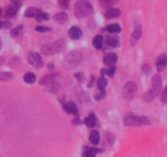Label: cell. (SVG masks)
I'll list each match as a JSON object with an SVG mask.
<instances>
[{
  "mask_svg": "<svg viewBox=\"0 0 167 157\" xmlns=\"http://www.w3.org/2000/svg\"><path fill=\"white\" fill-rule=\"evenodd\" d=\"M12 77H13V75L10 72H7V71L0 72V79L1 80H9Z\"/></svg>",
  "mask_w": 167,
  "mask_h": 157,
  "instance_id": "27",
  "label": "cell"
},
{
  "mask_svg": "<svg viewBox=\"0 0 167 157\" xmlns=\"http://www.w3.org/2000/svg\"><path fill=\"white\" fill-rule=\"evenodd\" d=\"M64 109L68 114H71V115H77L78 114V107L76 105V103H74L73 101L66 103L64 105Z\"/></svg>",
  "mask_w": 167,
  "mask_h": 157,
  "instance_id": "12",
  "label": "cell"
},
{
  "mask_svg": "<svg viewBox=\"0 0 167 157\" xmlns=\"http://www.w3.org/2000/svg\"><path fill=\"white\" fill-rule=\"evenodd\" d=\"M161 101L164 103H167V84L161 94Z\"/></svg>",
  "mask_w": 167,
  "mask_h": 157,
  "instance_id": "33",
  "label": "cell"
},
{
  "mask_svg": "<svg viewBox=\"0 0 167 157\" xmlns=\"http://www.w3.org/2000/svg\"><path fill=\"white\" fill-rule=\"evenodd\" d=\"M102 71H103V72H102L103 75H104V74H106V75H107L108 76H110V77H112V76L115 75V67H110L109 69H103Z\"/></svg>",
  "mask_w": 167,
  "mask_h": 157,
  "instance_id": "29",
  "label": "cell"
},
{
  "mask_svg": "<svg viewBox=\"0 0 167 157\" xmlns=\"http://www.w3.org/2000/svg\"><path fill=\"white\" fill-rule=\"evenodd\" d=\"M74 12L79 19L85 18L93 12V7L88 0H79L75 5Z\"/></svg>",
  "mask_w": 167,
  "mask_h": 157,
  "instance_id": "1",
  "label": "cell"
},
{
  "mask_svg": "<svg viewBox=\"0 0 167 157\" xmlns=\"http://www.w3.org/2000/svg\"><path fill=\"white\" fill-rule=\"evenodd\" d=\"M120 15V11L118 8H110L105 13V17L107 19H111L118 17Z\"/></svg>",
  "mask_w": 167,
  "mask_h": 157,
  "instance_id": "15",
  "label": "cell"
},
{
  "mask_svg": "<svg viewBox=\"0 0 167 157\" xmlns=\"http://www.w3.org/2000/svg\"><path fill=\"white\" fill-rule=\"evenodd\" d=\"M82 53L79 51L70 52L63 60V66L67 70H72L80 65L82 61Z\"/></svg>",
  "mask_w": 167,
  "mask_h": 157,
  "instance_id": "2",
  "label": "cell"
},
{
  "mask_svg": "<svg viewBox=\"0 0 167 157\" xmlns=\"http://www.w3.org/2000/svg\"><path fill=\"white\" fill-rule=\"evenodd\" d=\"M118 0H100L101 7L103 8H108L110 9L111 7H113L114 5L116 4Z\"/></svg>",
  "mask_w": 167,
  "mask_h": 157,
  "instance_id": "18",
  "label": "cell"
},
{
  "mask_svg": "<svg viewBox=\"0 0 167 157\" xmlns=\"http://www.w3.org/2000/svg\"><path fill=\"white\" fill-rule=\"evenodd\" d=\"M98 149L96 148H90L86 151L85 152V157H94L96 155V154L98 153Z\"/></svg>",
  "mask_w": 167,
  "mask_h": 157,
  "instance_id": "30",
  "label": "cell"
},
{
  "mask_svg": "<svg viewBox=\"0 0 167 157\" xmlns=\"http://www.w3.org/2000/svg\"><path fill=\"white\" fill-rule=\"evenodd\" d=\"M27 58H28L29 64L35 69L41 68L42 66H44V61H43L41 56L36 52H29L27 56Z\"/></svg>",
  "mask_w": 167,
  "mask_h": 157,
  "instance_id": "6",
  "label": "cell"
},
{
  "mask_svg": "<svg viewBox=\"0 0 167 157\" xmlns=\"http://www.w3.org/2000/svg\"><path fill=\"white\" fill-rule=\"evenodd\" d=\"M1 13H2V9H0V15H1Z\"/></svg>",
  "mask_w": 167,
  "mask_h": 157,
  "instance_id": "40",
  "label": "cell"
},
{
  "mask_svg": "<svg viewBox=\"0 0 167 157\" xmlns=\"http://www.w3.org/2000/svg\"><path fill=\"white\" fill-rule=\"evenodd\" d=\"M89 141L93 145L98 144V142L100 141V134H99V132L97 130L92 131L90 136H89Z\"/></svg>",
  "mask_w": 167,
  "mask_h": 157,
  "instance_id": "16",
  "label": "cell"
},
{
  "mask_svg": "<svg viewBox=\"0 0 167 157\" xmlns=\"http://www.w3.org/2000/svg\"><path fill=\"white\" fill-rule=\"evenodd\" d=\"M167 66V56L165 54H161L157 59V69L158 72H161Z\"/></svg>",
  "mask_w": 167,
  "mask_h": 157,
  "instance_id": "9",
  "label": "cell"
},
{
  "mask_svg": "<svg viewBox=\"0 0 167 157\" xmlns=\"http://www.w3.org/2000/svg\"><path fill=\"white\" fill-rule=\"evenodd\" d=\"M49 15L47 14V13H45V12H40L38 14V16H37L36 17H35V19H36V21H44V20H49Z\"/></svg>",
  "mask_w": 167,
  "mask_h": 157,
  "instance_id": "31",
  "label": "cell"
},
{
  "mask_svg": "<svg viewBox=\"0 0 167 157\" xmlns=\"http://www.w3.org/2000/svg\"><path fill=\"white\" fill-rule=\"evenodd\" d=\"M85 124L88 126V128H93L96 125V117L93 114H90V115L87 116L84 120Z\"/></svg>",
  "mask_w": 167,
  "mask_h": 157,
  "instance_id": "19",
  "label": "cell"
},
{
  "mask_svg": "<svg viewBox=\"0 0 167 157\" xmlns=\"http://www.w3.org/2000/svg\"><path fill=\"white\" fill-rule=\"evenodd\" d=\"M80 124V119L79 118H76V120H74V124Z\"/></svg>",
  "mask_w": 167,
  "mask_h": 157,
  "instance_id": "37",
  "label": "cell"
},
{
  "mask_svg": "<svg viewBox=\"0 0 167 157\" xmlns=\"http://www.w3.org/2000/svg\"><path fill=\"white\" fill-rule=\"evenodd\" d=\"M22 29H23V27L22 25H19V26L16 27L13 29H12V31H11V36L15 38V37H17L19 35L22 31Z\"/></svg>",
  "mask_w": 167,
  "mask_h": 157,
  "instance_id": "28",
  "label": "cell"
},
{
  "mask_svg": "<svg viewBox=\"0 0 167 157\" xmlns=\"http://www.w3.org/2000/svg\"><path fill=\"white\" fill-rule=\"evenodd\" d=\"M107 31L109 33H119L121 31V28H120L119 24H111L107 27Z\"/></svg>",
  "mask_w": 167,
  "mask_h": 157,
  "instance_id": "22",
  "label": "cell"
},
{
  "mask_svg": "<svg viewBox=\"0 0 167 157\" xmlns=\"http://www.w3.org/2000/svg\"><path fill=\"white\" fill-rule=\"evenodd\" d=\"M125 124L126 126H142V125L150 124L151 122L146 116L130 115L125 119Z\"/></svg>",
  "mask_w": 167,
  "mask_h": 157,
  "instance_id": "5",
  "label": "cell"
},
{
  "mask_svg": "<svg viewBox=\"0 0 167 157\" xmlns=\"http://www.w3.org/2000/svg\"><path fill=\"white\" fill-rule=\"evenodd\" d=\"M118 60V56L115 53H107L106 54L104 58H103V61L105 63L106 66H108L111 67L112 66H114L116 61Z\"/></svg>",
  "mask_w": 167,
  "mask_h": 157,
  "instance_id": "10",
  "label": "cell"
},
{
  "mask_svg": "<svg viewBox=\"0 0 167 157\" xmlns=\"http://www.w3.org/2000/svg\"><path fill=\"white\" fill-rule=\"evenodd\" d=\"M47 87V90L50 92V93H56L59 89V84L58 83H56V81H54L52 83H49L48 85L46 86Z\"/></svg>",
  "mask_w": 167,
  "mask_h": 157,
  "instance_id": "24",
  "label": "cell"
},
{
  "mask_svg": "<svg viewBox=\"0 0 167 157\" xmlns=\"http://www.w3.org/2000/svg\"><path fill=\"white\" fill-rule=\"evenodd\" d=\"M141 35H142V26L138 22L134 21L133 27L132 36H131V44L134 45L141 38Z\"/></svg>",
  "mask_w": 167,
  "mask_h": 157,
  "instance_id": "8",
  "label": "cell"
},
{
  "mask_svg": "<svg viewBox=\"0 0 167 157\" xmlns=\"http://www.w3.org/2000/svg\"><path fill=\"white\" fill-rule=\"evenodd\" d=\"M3 25H4V23H3V22H2V21H0V28H2V27L3 26Z\"/></svg>",
  "mask_w": 167,
  "mask_h": 157,
  "instance_id": "38",
  "label": "cell"
},
{
  "mask_svg": "<svg viewBox=\"0 0 167 157\" xmlns=\"http://www.w3.org/2000/svg\"><path fill=\"white\" fill-rule=\"evenodd\" d=\"M35 30L38 32H47V31H49V30H50V29H49V27H47V26L38 25V26L35 28Z\"/></svg>",
  "mask_w": 167,
  "mask_h": 157,
  "instance_id": "34",
  "label": "cell"
},
{
  "mask_svg": "<svg viewBox=\"0 0 167 157\" xmlns=\"http://www.w3.org/2000/svg\"><path fill=\"white\" fill-rule=\"evenodd\" d=\"M66 48V42L63 39H59L57 41H55L51 44H45L42 47L41 52L44 55L50 56L54 54L59 53Z\"/></svg>",
  "mask_w": 167,
  "mask_h": 157,
  "instance_id": "3",
  "label": "cell"
},
{
  "mask_svg": "<svg viewBox=\"0 0 167 157\" xmlns=\"http://www.w3.org/2000/svg\"><path fill=\"white\" fill-rule=\"evenodd\" d=\"M82 36V30L79 27L73 26L69 29V37L74 40H77Z\"/></svg>",
  "mask_w": 167,
  "mask_h": 157,
  "instance_id": "11",
  "label": "cell"
},
{
  "mask_svg": "<svg viewBox=\"0 0 167 157\" xmlns=\"http://www.w3.org/2000/svg\"><path fill=\"white\" fill-rule=\"evenodd\" d=\"M103 44V38L102 35H97L94 37V39L93 40V44L94 48L97 49L102 48Z\"/></svg>",
  "mask_w": 167,
  "mask_h": 157,
  "instance_id": "20",
  "label": "cell"
},
{
  "mask_svg": "<svg viewBox=\"0 0 167 157\" xmlns=\"http://www.w3.org/2000/svg\"><path fill=\"white\" fill-rule=\"evenodd\" d=\"M17 11H18V8H17L14 5L12 4L7 8L6 14H7V17H14L15 15L17 14Z\"/></svg>",
  "mask_w": 167,
  "mask_h": 157,
  "instance_id": "26",
  "label": "cell"
},
{
  "mask_svg": "<svg viewBox=\"0 0 167 157\" xmlns=\"http://www.w3.org/2000/svg\"><path fill=\"white\" fill-rule=\"evenodd\" d=\"M136 91H137V84L133 81H129L124 86L123 95L127 99H132L134 97Z\"/></svg>",
  "mask_w": 167,
  "mask_h": 157,
  "instance_id": "7",
  "label": "cell"
},
{
  "mask_svg": "<svg viewBox=\"0 0 167 157\" xmlns=\"http://www.w3.org/2000/svg\"><path fill=\"white\" fill-rule=\"evenodd\" d=\"M24 81L26 83H34L36 80V76L33 73H27L24 75Z\"/></svg>",
  "mask_w": 167,
  "mask_h": 157,
  "instance_id": "23",
  "label": "cell"
},
{
  "mask_svg": "<svg viewBox=\"0 0 167 157\" xmlns=\"http://www.w3.org/2000/svg\"><path fill=\"white\" fill-rule=\"evenodd\" d=\"M41 12L40 10L35 7H29L25 12V17H36L39 12Z\"/></svg>",
  "mask_w": 167,
  "mask_h": 157,
  "instance_id": "17",
  "label": "cell"
},
{
  "mask_svg": "<svg viewBox=\"0 0 167 157\" xmlns=\"http://www.w3.org/2000/svg\"><path fill=\"white\" fill-rule=\"evenodd\" d=\"M107 44L109 46L115 48V47L119 46L120 43H119V40H118V39H116V38H114V37H107Z\"/></svg>",
  "mask_w": 167,
  "mask_h": 157,
  "instance_id": "25",
  "label": "cell"
},
{
  "mask_svg": "<svg viewBox=\"0 0 167 157\" xmlns=\"http://www.w3.org/2000/svg\"><path fill=\"white\" fill-rule=\"evenodd\" d=\"M59 6L62 8H68L70 0H57Z\"/></svg>",
  "mask_w": 167,
  "mask_h": 157,
  "instance_id": "32",
  "label": "cell"
},
{
  "mask_svg": "<svg viewBox=\"0 0 167 157\" xmlns=\"http://www.w3.org/2000/svg\"><path fill=\"white\" fill-rule=\"evenodd\" d=\"M2 48V41H1V39H0V49Z\"/></svg>",
  "mask_w": 167,
  "mask_h": 157,
  "instance_id": "39",
  "label": "cell"
},
{
  "mask_svg": "<svg viewBox=\"0 0 167 157\" xmlns=\"http://www.w3.org/2000/svg\"><path fill=\"white\" fill-rule=\"evenodd\" d=\"M12 4L14 5L15 7H17V8H18V9H19L20 7H21V2L20 0H12Z\"/></svg>",
  "mask_w": 167,
  "mask_h": 157,
  "instance_id": "35",
  "label": "cell"
},
{
  "mask_svg": "<svg viewBox=\"0 0 167 157\" xmlns=\"http://www.w3.org/2000/svg\"><path fill=\"white\" fill-rule=\"evenodd\" d=\"M56 75L54 74H49V75H47L42 77L41 79H40V84L43 86H47L49 83H52L54 81H56Z\"/></svg>",
  "mask_w": 167,
  "mask_h": 157,
  "instance_id": "13",
  "label": "cell"
},
{
  "mask_svg": "<svg viewBox=\"0 0 167 157\" xmlns=\"http://www.w3.org/2000/svg\"><path fill=\"white\" fill-rule=\"evenodd\" d=\"M68 17L65 12H58L53 16V20L58 24H63L67 21Z\"/></svg>",
  "mask_w": 167,
  "mask_h": 157,
  "instance_id": "14",
  "label": "cell"
},
{
  "mask_svg": "<svg viewBox=\"0 0 167 157\" xmlns=\"http://www.w3.org/2000/svg\"><path fill=\"white\" fill-rule=\"evenodd\" d=\"M107 79L104 76L102 75L98 79V87L99 88V90L104 91L105 88H107Z\"/></svg>",
  "mask_w": 167,
  "mask_h": 157,
  "instance_id": "21",
  "label": "cell"
},
{
  "mask_svg": "<svg viewBox=\"0 0 167 157\" xmlns=\"http://www.w3.org/2000/svg\"><path fill=\"white\" fill-rule=\"evenodd\" d=\"M104 94H105V93H104V91H100V93H98V95H96V99H98V100H101L102 98H103V97H104Z\"/></svg>",
  "mask_w": 167,
  "mask_h": 157,
  "instance_id": "36",
  "label": "cell"
},
{
  "mask_svg": "<svg viewBox=\"0 0 167 157\" xmlns=\"http://www.w3.org/2000/svg\"><path fill=\"white\" fill-rule=\"evenodd\" d=\"M161 76L159 75H155L152 77V88L143 96V100L147 101L153 100L159 94L160 90H161Z\"/></svg>",
  "mask_w": 167,
  "mask_h": 157,
  "instance_id": "4",
  "label": "cell"
}]
</instances>
